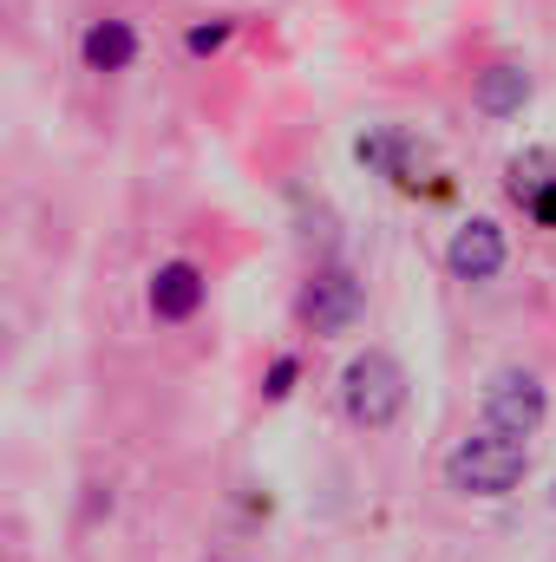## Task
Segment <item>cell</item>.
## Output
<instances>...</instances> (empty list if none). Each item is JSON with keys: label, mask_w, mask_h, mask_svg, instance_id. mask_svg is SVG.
I'll return each mask as SVG.
<instances>
[{"label": "cell", "mask_w": 556, "mask_h": 562, "mask_svg": "<svg viewBox=\"0 0 556 562\" xmlns=\"http://www.w3.org/2000/svg\"><path fill=\"white\" fill-rule=\"evenodd\" d=\"M438 477H445V491H452V497L498 504V497H511V491L531 477V445L498 438V431H465V438L445 451Z\"/></svg>", "instance_id": "6da1fadb"}, {"label": "cell", "mask_w": 556, "mask_h": 562, "mask_svg": "<svg viewBox=\"0 0 556 562\" xmlns=\"http://www.w3.org/2000/svg\"><path fill=\"white\" fill-rule=\"evenodd\" d=\"M407 400H413V380H407V367L387 347H367V353H354L341 367V413H347V425L393 431L400 413H407Z\"/></svg>", "instance_id": "7a4b0ae2"}, {"label": "cell", "mask_w": 556, "mask_h": 562, "mask_svg": "<svg viewBox=\"0 0 556 562\" xmlns=\"http://www.w3.org/2000/svg\"><path fill=\"white\" fill-rule=\"evenodd\" d=\"M551 419V386H544V373H531V367H498L491 380H485V393H478V431H498V438H518V445H531L537 431Z\"/></svg>", "instance_id": "3957f363"}, {"label": "cell", "mask_w": 556, "mask_h": 562, "mask_svg": "<svg viewBox=\"0 0 556 562\" xmlns=\"http://www.w3.org/2000/svg\"><path fill=\"white\" fill-rule=\"evenodd\" d=\"M294 314H301L308 334H347L367 314V288H360V276H347V269H314V276L301 281Z\"/></svg>", "instance_id": "277c9868"}, {"label": "cell", "mask_w": 556, "mask_h": 562, "mask_svg": "<svg viewBox=\"0 0 556 562\" xmlns=\"http://www.w3.org/2000/svg\"><path fill=\"white\" fill-rule=\"evenodd\" d=\"M504 229L491 223V216H471V223H458L452 229V243H445V269H452V281H491L498 269H504Z\"/></svg>", "instance_id": "5b68a950"}, {"label": "cell", "mask_w": 556, "mask_h": 562, "mask_svg": "<svg viewBox=\"0 0 556 562\" xmlns=\"http://www.w3.org/2000/svg\"><path fill=\"white\" fill-rule=\"evenodd\" d=\"M354 157L374 170V177H393V183H419L425 170V138H413L407 125H374L354 138Z\"/></svg>", "instance_id": "8992f818"}, {"label": "cell", "mask_w": 556, "mask_h": 562, "mask_svg": "<svg viewBox=\"0 0 556 562\" xmlns=\"http://www.w3.org/2000/svg\"><path fill=\"white\" fill-rule=\"evenodd\" d=\"M144 301H151V314L157 321H170V327H184V321H197V307L210 301V281L197 262H164L151 288H144Z\"/></svg>", "instance_id": "52a82bcc"}, {"label": "cell", "mask_w": 556, "mask_h": 562, "mask_svg": "<svg viewBox=\"0 0 556 562\" xmlns=\"http://www.w3.org/2000/svg\"><path fill=\"white\" fill-rule=\"evenodd\" d=\"M531 72L518 66V59H498V66H485L478 79H471V105L485 112V119H518L524 105H531Z\"/></svg>", "instance_id": "ba28073f"}, {"label": "cell", "mask_w": 556, "mask_h": 562, "mask_svg": "<svg viewBox=\"0 0 556 562\" xmlns=\"http://www.w3.org/2000/svg\"><path fill=\"white\" fill-rule=\"evenodd\" d=\"M79 53H86L92 72H132L138 66V26L119 20V13H105V20H92L79 33Z\"/></svg>", "instance_id": "9c48e42d"}, {"label": "cell", "mask_w": 556, "mask_h": 562, "mask_svg": "<svg viewBox=\"0 0 556 562\" xmlns=\"http://www.w3.org/2000/svg\"><path fill=\"white\" fill-rule=\"evenodd\" d=\"M551 183H556V150H524V157L504 164V190H511L518 203H531V196L551 190Z\"/></svg>", "instance_id": "30bf717a"}, {"label": "cell", "mask_w": 556, "mask_h": 562, "mask_svg": "<svg viewBox=\"0 0 556 562\" xmlns=\"http://www.w3.org/2000/svg\"><path fill=\"white\" fill-rule=\"evenodd\" d=\"M294 380H301V360H294V353H276V360H269V373H263V400L281 406V400L294 393Z\"/></svg>", "instance_id": "8fae6325"}, {"label": "cell", "mask_w": 556, "mask_h": 562, "mask_svg": "<svg viewBox=\"0 0 556 562\" xmlns=\"http://www.w3.org/2000/svg\"><path fill=\"white\" fill-rule=\"evenodd\" d=\"M184 46H190L197 59L223 53V46H230V20H203V26H190V33H184Z\"/></svg>", "instance_id": "7c38bea8"}, {"label": "cell", "mask_w": 556, "mask_h": 562, "mask_svg": "<svg viewBox=\"0 0 556 562\" xmlns=\"http://www.w3.org/2000/svg\"><path fill=\"white\" fill-rule=\"evenodd\" d=\"M524 210H531V223H537V229H556V183H551V190H537Z\"/></svg>", "instance_id": "4fadbf2b"}, {"label": "cell", "mask_w": 556, "mask_h": 562, "mask_svg": "<svg viewBox=\"0 0 556 562\" xmlns=\"http://www.w3.org/2000/svg\"><path fill=\"white\" fill-rule=\"evenodd\" d=\"M551 504H556V491H551Z\"/></svg>", "instance_id": "5bb4252c"}]
</instances>
